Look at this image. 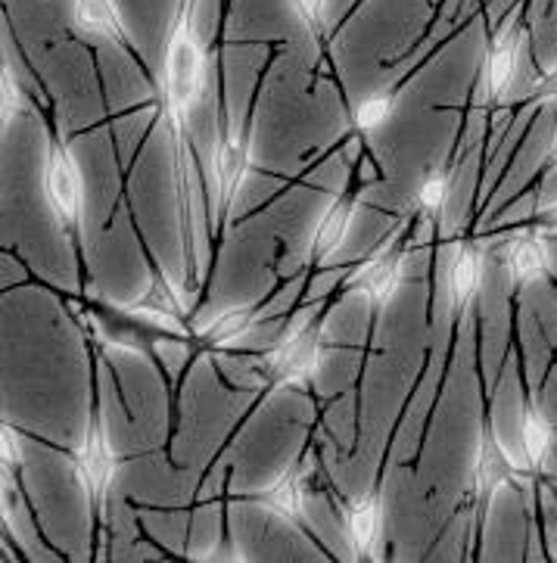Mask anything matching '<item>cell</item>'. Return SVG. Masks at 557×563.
Here are the masks:
<instances>
[{
  "mask_svg": "<svg viewBox=\"0 0 557 563\" xmlns=\"http://www.w3.org/2000/svg\"><path fill=\"white\" fill-rule=\"evenodd\" d=\"M194 7L197 0H181L178 16L172 25V35L165 44V59H162L160 75V100L162 115L168 125L181 128L190 112L197 110L206 81H209V54L194 25Z\"/></svg>",
  "mask_w": 557,
  "mask_h": 563,
  "instance_id": "1",
  "label": "cell"
},
{
  "mask_svg": "<svg viewBox=\"0 0 557 563\" xmlns=\"http://www.w3.org/2000/svg\"><path fill=\"white\" fill-rule=\"evenodd\" d=\"M321 358V340L318 330L306 328L299 333H281L277 343L271 345V352L262 358L265 364V377L269 383H303L315 374Z\"/></svg>",
  "mask_w": 557,
  "mask_h": 563,
  "instance_id": "2",
  "label": "cell"
},
{
  "mask_svg": "<svg viewBox=\"0 0 557 563\" xmlns=\"http://www.w3.org/2000/svg\"><path fill=\"white\" fill-rule=\"evenodd\" d=\"M523 44H526V35L517 29V19H511L485 54L483 73H480V100H504L521 66Z\"/></svg>",
  "mask_w": 557,
  "mask_h": 563,
  "instance_id": "3",
  "label": "cell"
},
{
  "mask_svg": "<svg viewBox=\"0 0 557 563\" xmlns=\"http://www.w3.org/2000/svg\"><path fill=\"white\" fill-rule=\"evenodd\" d=\"M44 190H47V202H51L56 219L63 224H75L81 216V206H85V184L63 146H54L47 156Z\"/></svg>",
  "mask_w": 557,
  "mask_h": 563,
  "instance_id": "4",
  "label": "cell"
},
{
  "mask_svg": "<svg viewBox=\"0 0 557 563\" xmlns=\"http://www.w3.org/2000/svg\"><path fill=\"white\" fill-rule=\"evenodd\" d=\"M75 471H78V479L85 483V489L100 501L107 495L109 483L116 476V452L109 445V439L103 437L100 427H90L88 439L78 445L75 452Z\"/></svg>",
  "mask_w": 557,
  "mask_h": 563,
  "instance_id": "5",
  "label": "cell"
},
{
  "mask_svg": "<svg viewBox=\"0 0 557 563\" xmlns=\"http://www.w3.org/2000/svg\"><path fill=\"white\" fill-rule=\"evenodd\" d=\"M73 22L81 35L103 41V44L125 47L128 41H131L125 19L116 10L112 0H73Z\"/></svg>",
  "mask_w": 557,
  "mask_h": 563,
  "instance_id": "6",
  "label": "cell"
},
{
  "mask_svg": "<svg viewBox=\"0 0 557 563\" xmlns=\"http://www.w3.org/2000/svg\"><path fill=\"white\" fill-rule=\"evenodd\" d=\"M402 272H405V255L402 253L371 255L361 268H356L349 284H359L368 299L386 302V299L396 296L398 284H402Z\"/></svg>",
  "mask_w": 557,
  "mask_h": 563,
  "instance_id": "7",
  "label": "cell"
},
{
  "mask_svg": "<svg viewBox=\"0 0 557 563\" xmlns=\"http://www.w3.org/2000/svg\"><path fill=\"white\" fill-rule=\"evenodd\" d=\"M507 272H511L514 287H529V284L545 277L548 258H545V246H542L539 234L521 231V234L511 236V243H507Z\"/></svg>",
  "mask_w": 557,
  "mask_h": 563,
  "instance_id": "8",
  "label": "cell"
},
{
  "mask_svg": "<svg viewBox=\"0 0 557 563\" xmlns=\"http://www.w3.org/2000/svg\"><path fill=\"white\" fill-rule=\"evenodd\" d=\"M480 280H483V253L477 243H461L455 246L449 265V296L455 309H465L473 292L480 290Z\"/></svg>",
  "mask_w": 557,
  "mask_h": 563,
  "instance_id": "9",
  "label": "cell"
},
{
  "mask_svg": "<svg viewBox=\"0 0 557 563\" xmlns=\"http://www.w3.org/2000/svg\"><path fill=\"white\" fill-rule=\"evenodd\" d=\"M380 529H383V505L378 495L359 498L346 514V532H349V542L359 558H368L371 548L378 545Z\"/></svg>",
  "mask_w": 557,
  "mask_h": 563,
  "instance_id": "10",
  "label": "cell"
},
{
  "mask_svg": "<svg viewBox=\"0 0 557 563\" xmlns=\"http://www.w3.org/2000/svg\"><path fill=\"white\" fill-rule=\"evenodd\" d=\"M243 172H247V146L240 141H228V144L218 146L216 153V194L221 206H231L240 190V181H243Z\"/></svg>",
  "mask_w": 557,
  "mask_h": 563,
  "instance_id": "11",
  "label": "cell"
},
{
  "mask_svg": "<svg viewBox=\"0 0 557 563\" xmlns=\"http://www.w3.org/2000/svg\"><path fill=\"white\" fill-rule=\"evenodd\" d=\"M521 442L526 464L529 467H545L548 457L555 452V427L551 420L545 418L536 408H526V415L521 420Z\"/></svg>",
  "mask_w": 557,
  "mask_h": 563,
  "instance_id": "12",
  "label": "cell"
},
{
  "mask_svg": "<svg viewBox=\"0 0 557 563\" xmlns=\"http://www.w3.org/2000/svg\"><path fill=\"white\" fill-rule=\"evenodd\" d=\"M352 209H356V202L352 200H337L318 221V228H315V234H312V243H308V250L312 255L324 262V258H330V253L337 250V243L342 240V231H346V224L352 219Z\"/></svg>",
  "mask_w": 557,
  "mask_h": 563,
  "instance_id": "13",
  "label": "cell"
},
{
  "mask_svg": "<svg viewBox=\"0 0 557 563\" xmlns=\"http://www.w3.org/2000/svg\"><path fill=\"white\" fill-rule=\"evenodd\" d=\"M511 473V461L504 449L495 442V439H483L480 445V454H477V467H473V486H477V495H489L502 483L504 476Z\"/></svg>",
  "mask_w": 557,
  "mask_h": 563,
  "instance_id": "14",
  "label": "cell"
},
{
  "mask_svg": "<svg viewBox=\"0 0 557 563\" xmlns=\"http://www.w3.org/2000/svg\"><path fill=\"white\" fill-rule=\"evenodd\" d=\"M259 321V314L252 309H228L218 314L209 328L203 330V343L206 345H234L247 330Z\"/></svg>",
  "mask_w": 557,
  "mask_h": 563,
  "instance_id": "15",
  "label": "cell"
},
{
  "mask_svg": "<svg viewBox=\"0 0 557 563\" xmlns=\"http://www.w3.org/2000/svg\"><path fill=\"white\" fill-rule=\"evenodd\" d=\"M306 471H287L269 489L271 508H277L287 517H303L306 510Z\"/></svg>",
  "mask_w": 557,
  "mask_h": 563,
  "instance_id": "16",
  "label": "cell"
},
{
  "mask_svg": "<svg viewBox=\"0 0 557 563\" xmlns=\"http://www.w3.org/2000/svg\"><path fill=\"white\" fill-rule=\"evenodd\" d=\"M449 197H451L449 172L433 168V172L424 175V181H421L417 194H414V202H417V209H421L424 216H436V212H443V209H446Z\"/></svg>",
  "mask_w": 557,
  "mask_h": 563,
  "instance_id": "17",
  "label": "cell"
},
{
  "mask_svg": "<svg viewBox=\"0 0 557 563\" xmlns=\"http://www.w3.org/2000/svg\"><path fill=\"white\" fill-rule=\"evenodd\" d=\"M390 112H393V93H374V97L361 100L352 119H356L359 131H378L390 119Z\"/></svg>",
  "mask_w": 557,
  "mask_h": 563,
  "instance_id": "18",
  "label": "cell"
},
{
  "mask_svg": "<svg viewBox=\"0 0 557 563\" xmlns=\"http://www.w3.org/2000/svg\"><path fill=\"white\" fill-rule=\"evenodd\" d=\"M293 7H296V13H299V19H303V25L308 29V35L318 37L324 19H327V7H330V0H293Z\"/></svg>",
  "mask_w": 557,
  "mask_h": 563,
  "instance_id": "19",
  "label": "cell"
},
{
  "mask_svg": "<svg viewBox=\"0 0 557 563\" xmlns=\"http://www.w3.org/2000/svg\"><path fill=\"white\" fill-rule=\"evenodd\" d=\"M533 97L539 100V103H555L557 100V66L551 73L539 78V85L533 88Z\"/></svg>",
  "mask_w": 557,
  "mask_h": 563,
  "instance_id": "20",
  "label": "cell"
},
{
  "mask_svg": "<svg viewBox=\"0 0 557 563\" xmlns=\"http://www.w3.org/2000/svg\"><path fill=\"white\" fill-rule=\"evenodd\" d=\"M542 219H545V224H548V231L557 234V200L548 202V206L542 209Z\"/></svg>",
  "mask_w": 557,
  "mask_h": 563,
  "instance_id": "21",
  "label": "cell"
},
{
  "mask_svg": "<svg viewBox=\"0 0 557 563\" xmlns=\"http://www.w3.org/2000/svg\"><path fill=\"white\" fill-rule=\"evenodd\" d=\"M551 163H557V125H555V137H551Z\"/></svg>",
  "mask_w": 557,
  "mask_h": 563,
  "instance_id": "22",
  "label": "cell"
}]
</instances>
